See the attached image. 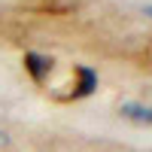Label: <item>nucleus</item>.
<instances>
[{"instance_id": "nucleus-1", "label": "nucleus", "mask_w": 152, "mask_h": 152, "mask_svg": "<svg viewBox=\"0 0 152 152\" xmlns=\"http://www.w3.org/2000/svg\"><path fill=\"white\" fill-rule=\"evenodd\" d=\"M73 73H76L73 97H76V100H79V97H91V94L97 91V70H94V67H88V64H76Z\"/></svg>"}, {"instance_id": "nucleus-2", "label": "nucleus", "mask_w": 152, "mask_h": 152, "mask_svg": "<svg viewBox=\"0 0 152 152\" xmlns=\"http://www.w3.org/2000/svg\"><path fill=\"white\" fill-rule=\"evenodd\" d=\"M24 70L31 73L34 82H46L49 73H52V58L40 52H24Z\"/></svg>"}, {"instance_id": "nucleus-3", "label": "nucleus", "mask_w": 152, "mask_h": 152, "mask_svg": "<svg viewBox=\"0 0 152 152\" xmlns=\"http://www.w3.org/2000/svg\"><path fill=\"white\" fill-rule=\"evenodd\" d=\"M119 113L131 122H143V125H152V107H143V104H122Z\"/></svg>"}, {"instance_id": "nucleus-4", "label": "nucleus", "mask_w": 152, "mask_h": 152, "mask_svg": "<svg viewBox=\"0 0 152 152\" xmlns=\"http://www.w3.org/2000/svg\"><path fill=\"white\" fill-rule=\"evenodd\" d=\"M143 12H146V15L152 18V3H146V6H143Z\"/></svg>"}, {"instance_id": "nucleus-5", "label": "nucleus", "mask_w": 152, "mask_h": 152, "mask_svg": "<svg viewBox=\"0 0 152 152\" xmlns=\"http://www.w3.org/2000/svg\"><path fill=\"white\" fill-rule=\"evenodd\" d=\"M0 143H6V134H3V131H0Z\"/></svg>"}]
</instances>
